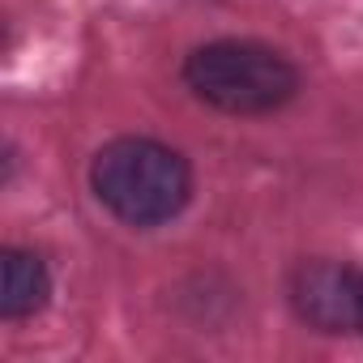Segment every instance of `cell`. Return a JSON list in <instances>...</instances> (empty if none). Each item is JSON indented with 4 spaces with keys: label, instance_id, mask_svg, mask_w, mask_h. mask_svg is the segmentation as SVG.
<instances>
[{
    "label": "cell",
    "instance_id": "2",
    "mask_svg": "<svg viewBox=\"0 0 363 363\" xmlns=\"http://www.w3.org/2000/svg\"><path fill=\"white\" fill-rule=\"evenodd\" d=\"M184 86L214 111L269 116L299 94V69L257 39H214L189 52Z\"/></svg>",
    "mask_w": 363,
    "mask_h": 363
},
{
    "label": "cell",
    "instance_id": "3",
    "mask_svg": "<svg viewBox=\"0 0 363 363\" xmlns=\"http://www.w3.org/2000/svg\"><path fill=\"white\" fill-rule=\"evenodd\" d=\"M291 312L329 337H363V269L329 257L299 261L286 278Z\"/></svg>",
    "mask_w": 363,
    "mask_h": 363
},
{
    "label": "cell",
    "instance_id": "4",
    "mask_svg": "<svg viewBox=\"0 0 363 363\" xmlns=\"http://www.w3.org/2000/svg\"><path fill=\"white\" fill-rule=\"evenodd\" d=\"M5 286H0V316L5 320H26L48 308L52 299V269L35 248H5Z\"/></svg>",
    "mask_w": 363,
    "mask_h": 363
},
{
    "label": "cell",
    "instance_id": "1",
    "mask_svg": "<svg viewBox=\"0 0 363 363\" xmlns=\"http://www.w3.org/2000/svg\"><path fill=\"white\" fill-rule=\"evenodd\" d=\"M90 189L128 227H162L193 197L189 158L154 137H116L90 162Z\"/></svg>",
    "mask_w": 363,
    "mask_h": 363
}]
</instances>
